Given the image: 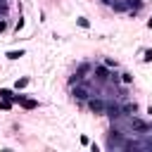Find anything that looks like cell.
Listing matches in <instances>:
<instances>
[{"mask_svg": "<svg viewBox=\"0 0 152 152\" xmlns=\"http://www.w3.org/2000/svg\"><path fill=\"white\" fill-rule=\"evenodd\" d=\"M71 97H74L76 102H88V100L93 97V90H90V83H86V81H81V83H76V86H71Z\"/></svg>", "mask_w": 152, "mask_h": 152, "instance_id": "obj_1", "label": "cell"}, {"mask_svg": "<svg viewBox=\"0 0 152 152\" xmlns=\"http://www.w3.org/2000/svg\"><path fill=\"white\" fill-rule=\"evenodd\" d=\"M26 86H28V78H26V76L17 78V83H14V88H17V90H21V88H26Z\"/></svg>", "mask_w": 152, "mask_h": 152, "instance_id": "obj_11", "label": "cell"}, {"mask_svg": "<svg viewBox=\"0 0 152 152\" xmlns=\"http://www.w3.org/2000/svg\"><path fill=\"white\" fill-rule=\"evenodd\" d=\"M21 28H24V17H19V19H17V24H14V31H17V33H19Z\"/></svg>", "mask_w": 152, "mask_h": 152, "instance_id": "obj_17", "label": "cell"}, {"mask_svg": "<svg viewBox=\"0 0 152 152\" xmlns=\"http://www.w3.org/2000/svg\"><path fill=\"white\" fill-rule=\"evenodd\" d=\"M0 97H2V100H12V97H14V93H12L10 88H0Z\"/></svg>", "mask_w": 152, "mask_h": 152, "instance_id": "obj_12", "label": "cell"}, {"mask_svg": "<svg viewBox=\"0 0 152 152\" xmlns=\"http://www.w3.org/2000/svg\"><path fill=\"white\" fill-rule=\"evenodd\" d=\"M5 57H7L10 62H17L19 57H24V50H7V52H5Z\"/></svg>", "mask_w": 152, "mask_h": 152, "instance_id": "obj_7", "label": "cell"}, {"mask_svg": "<svg viewBox=\"0 0 152 152\" xmlns=\"http://www.w3.org/2000/svg\"><path fill=\"white\" fill-rule=\"evenodd\" d=\"M104 116H107L109 121L124 116V112H121V100H119V102H109V100H107V114H104Z\"/></svg>", "mask_w": 152, "mask_h": 152, "instance_id": "obj_5", "label": "cell"}, {"mask_svg": "<svg viewBox=\"0 0 152 152\" xmlns=\"http://www.w3.org/2000/svg\"><path fill=\"white\" fill-rule=\"evenodd\" d=\"M102 2H104V5H109V0H102Z\"/></svg>", "mask_w": 152, "mask_h": 152, "instance_id": "obj_21", "label": "cell"}, {"mask_svg": "<svg viewBox=\"0 0 152 152\" xmlns=\"http://www.w3.org/2000/svg\"><path fill=\"white\" fill-rule=\"evenodd\" d=\"M10 28V24H7V17H0V33H5Z\"/></svg>", "mask_w": 152, "mask_h": 152, "instance_id": "obj_15", "label": "cell"}, {"mask_svg": "<svg viewBox=\"0 0 152 152\" xmlns=\"http://www.w3.org/2000/svg\"><path fill=\"white\" fill-rule=\"evenodd\" d=\"M119 83H124V86H131V83H133V76H131L128 71H121V74H119Z\"/></svg>", "mask_w": 152, "mask_h": 152, "instance_id": "obj_8", "label": "cell"}, {"mask_svg": "<svg viewBox=\"0 0 152 152\" xmlns=\"http://www.w3.org/2000/svg\"><path fill=\"white\" fill-rule=\"evenodd\" d=\"M128 121H131V131H133V135H140V133H152V124H150V121H145V119H140L138 114H133Z\"/></svg>", "mask_w": 152, "mask_h": 152, "instance_id": "obj_2", "label": "cell"}, {"mask_svg": "<svg viewBox=\"0 0 152 152\" xmlns=\"http://www.w3.org/2000/svg\"><path fill=\"white\" fill-rule=\"evenodd\" d=\"M21 107H24V109H36V107H38V102H36V100L24 97V100H21Z\"/></svg>", "mask_w": 152, "mask_h": 152, "instance_id": "obj_9", "label": "cell"}, {"mask_svg": "<svg viewBox=\"0 0 152 152\" xmlns=\"http://www.w3.org/2000/svg\"><path fill=\"white\" fill-rule=\"evenodd\" d=\"M121 112L126 114V116H133V114H138V102L135 100H121Z\"/></svg>", "mask_w": 152, "mask_h": 152, "instance_id": "obj_6", "label": "cell"}, {"mask_svg": "<svg viewBox=\"0 0 152 152\" xmlns=\"http://www.w3.org/2000/svg\"><path fill=\"white\" fill-rule=\"evenodd\" d=\"M142 62H145V64L152 62V50H145V52H142Z\"/></svg>", "mask_w": 152, "mask_h": 152, "instance_id": "obj_16", "label": "cell"}, {"mask_svg": "<svg viewBox=\"0 0 152 152\" xmlns=\"http://www.w3.org/2000/svg\"><path fill=\"white\" fill-rule=\"evenodd\" d=\"M10 14V0H0V17Z\"/></svg>", "mask_w": 152, "mask_h": 152, "instance_id": "obj_10", "label": "cell"}, {"mask_svg": "<svg viewBox=\"0 0 152 152\" xmlns=\"http://www.w3.org/2000/svg\"><path fill=\"white\" fill-rule=\"evenodd\" d=\"M102 64H107L109 69H116V59H112V57H104V59H102Z\"/></svg>", "mask_w": 152, "mask_h": 152, "instance_id": "obj_14", "label": "cell"}, {"mask_svg": "<svg viewBox=\"0 0 152 152\" xmlns=\"http://www.w3.org/2000/svg\"><path fill=\"white\" fill-rule=\"evenodd\" d=\"M86 104H88V109H90L95 116H104V114H107V100H102V97H95V95H93Z\"/></svg>", "mask_w": 152, "mask_h": 152, "instance_id": "obj_3", "label": "cell"}, {"mask_svg": "<svg viewBox=\"0 0 152 152\" xmlns=\"http://www.w3.org/2000/svg\"><path fill=\"white\" fill-rule=\"evenodd\" d=\"M93 76H95L97 83H109V78H112V69H109L107 64H93Z\"/></svg>", "mask_w": 152, "mask_h": 152, "instance_id": "obj_4", "label": "cell"}, {"mask_svg": "<svg viewBox=\"0 0 152 152\" xmlns=\"http://www.w3.org/2000/svg\"><path fill=\"white\" fill-rule=\"evenodd\" d=\"M12 107V100H2L0 97V109H10Z\"/></svg>", "mask_w": 152, "mask_h": 152, "instance_id": "obj_18", "label": "cell"}, {"mask_svg": "<svg viewBox=\"0 0 152 152\" xmlns=\"http://www.w3.org/2000/svg\"><path fill=\"white\" fill-rule=\"evenodd\" d=\"M147 28H152V17H150V19H147Z\"/></svg>", "mask_w": 152, "mask_h": 152, "instance_id": "obj_19", "label": "cell"}, {"mask_svg": "<svg viewBox=\"0 0 152 152\" xmlns=\"http://www.w3.org/2000/svg\"><path fill=\"white\" fill-rule=\"evenodd\" d=\"M76 24H78L81 28H88V26H90V21H88L86 17H78V19H76Z\"/></svg>", "mask_w": 152, "mask_h": 152, "instance_id": "obj_13", "label": "cell"}, {"mask_svg": "<svg viewBox=\"0 0 152 152\" xmlns=\"http://www.w3.org/2000/svg\"><path fill=\"white\" fill-rule=\"evenodd\" d=\"M147 114H150V116H152V104H150V107H147Z\"/></svg>", "mask_w": 152, "mask_h": 152, "instance_id": "obj_20", "label": "cell"}]
</instances>
